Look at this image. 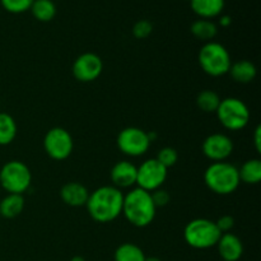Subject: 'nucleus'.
Listing matches in <instances>:
<instances>
[{"label": "nucleus", "instance_id": "1", "mask_svg": "<svg viewBox=\"0 0 261 261\" xmlns=\"http://www.w3.org/2000/svg\"><path fill=\"white\" fill-rule=\"evenodd\" d=\"M124 195L115 186H101L89 193L87 211L91 218L98 223H110L122 213Z\"/></svg>", "mask_w": 261, "mask_h": 261}, {"label": "nucleus", "instance_id": "2", "mask_svg": "<svg viewBox=\"0 0 261 261\" xmlns=\"http://www.w3.org/2000/svg\"><path fill=\"white\" fill-rule=\"evenodd\" d=\"M154 203L149 191L137 188L124 195L122 213L130 224L138 228H144L149 226L155 218Z\"/></svg>", "mask_w": 261, "mask_h": 261}, {"label": "nucleus", "instance_id": "3", "mask_svg": "<svg viewBox=\"0 0 261 261\" xmlns=\"http://www.w3.org/2000/svg\"><path fill=\"white\" fill-rule=\"evenodd\" d=\"M204 182L218 195H229L240 186L239 168L228 162H213L204 173Z\"/></svg>", "mask_w": 261, "mask_h": 261}, {"label": "nucleus", "instance_id": "4", "mask_svg": "<svg viewBox=\"0 0 261 261\" xmlns=\"http://www.w3.org/2000/svg\"><path fill=\"white\" fill-rule=\"evenodd\" d=\"M222 232L216 222L206 218H196L189 222L184 229V239L193 249L206 250L217 246Z\"/></svg>", "mask_w": 261, "mask_h": 261}, {"label": "nucleus", "instance_id": "5", "mask_svg": "<svg viewBox=\"0 0 261 261\" xmlns=\"http://www.w3.org/2000/svg\"><path fill=\"white\" fill-rule=\"evenodd\" d=\"M199 65L204 73L211 76H222L231 68V56L228 50L218 42H206L199 51Z\"/></svg>", "mask_w": 261, "mask_h": 261}, {"label": "nucleus", "instance_id": "6", "mask_svg": "<svg viewBox=\"0 0 261 261\" xmlns=\"http://www.w3.org/2000/svg\"><path fill=\"white\" fill-rule=\"evenodd\" d=\"M31 182V170L20 161H9L0 170V185L8 194L23 195L30 189Z\"/></svg>", "mask_w": 261, "mask_h": 261}, {"label": "nucleus", "instance_id": "7", "mask_svg": "<svg viewBox=\"0 0 261 261\" xmlns=\"http://www.w3.org/2000/svg\"><path fill=\"white\" fill-rule=\"evenodd\" d=\"M216 114L219 122L232 132L245 129L250 121L249 107L244 101L236 97L222 99Z\"/></svg>", "mask_w": 261, "mask_h": 261}, {"label": "nucleus", "instance_id": "8", "mask_svg": "<svg viewBox=\"0 0 261 261\" xmlns=\"http://www.w3.org/2000/svg\"><path fill=\"white\" fill-rule=\"evenodd\" d=\"M73 148V138L64 127H53L43 138V149L46 154L55 161H64L70 157Z\"/></svg>", "mask_w": 261, "mask_h": 261}, {"label": "nucleus", "instance_id": "9", "mask_svg": "<svg viewBox=\"0 0 261 261\" xmlns=\"http://www.w3.org/2000/svg\"><path fill=\"white\" fill-rule=\"evenodd\" d=\"M117 147L129 157H140L150 147V139L147 132L140 127L129 126L122 129L117 135Z\"/></svg>", "mask_w": 261, "mask_h": 261}, {"label": "nucleus", "instance_id": "10", "mask_svg": "<svg viewBox=\"0 0 261 261\" xmlns=\"http://www.w3.org/2000/svg\"><path fill=\"white\" fill-rule=\"evenodd\" d=\"M167 168L161 165L155 158L144 161L142 165L138 167L137 172V185L138 188L143 189L145 191H152L161 189V186L165 184L167 178Z\"/></svg>", "mask_w": 261, "mask_h": 261}, {"label": "nucleus", "instance_id": "11", "mask_svg": "<svg viewBox=\"0 0 261 261\" xmlns=\"http://www.w3.org/2000/svg\"><path fill=\"white\" fill-rule=\"evenodd\" d=\"M102 70H103V63L101 58L93 53H84L79 55L74 60L71 68L74 78L82 83H89L98 79Z\"/></svg>", "mask_w": 261, "mask_h": 261}, {"label": "nucleus", "instance_id": "12", "mask_svg": "<svg viewBox=\"0 0 261 261\" xmlns=\"http://www.w3.org/2000/svg\"><path fill=\"white\" fill-rule=\"evenodd\" d=\"M233 152V142L226 134L216 133L205 138L203 143V153L213 162H224Z\"/></svg>", "mask_w": 261, "mask_h": 261}, {"label": "nucleus", "instance_id": "13", "mask_svg": "<svg viewBox=\"0 0 261 261\" xmlns=\"http://www.w3.org/2000/svg\"><path fill=\"white\" fill-rule=\"evenodd\" d=\"M138 167L129 161H120L112 167L110 177L117 189L132 188L137 184Z\"/></svg>", "mask_w": 261, "mask_h": 261}, {"label": "nucleus", "instance_id": "14", "mask_svg": "<svg viewBox=\"0 0 261 261\" xmlns=\"http://www.w3.org/2000/svg\"><path fill=\"white\" fill-rule=\"evenodd\" d=\"M218 252L224 261H239L244 254V244L233 233H222L218 244Z\"/></svg>", "mask_w": 261, "mask_h": 261}, {"label": "nucleus", "instance_id": "15", "mask_svg": "<svg viewBox=\"0 0 261 261\" xmlns=\"http://www.w3.org/2000/svg\"><path fill=\"white\" fill-rule=\"evenodd\" d=\"M89 191L87 190L86 186L81 182H68L61 188L60 190V198L66 205L73 206V208H78V206H83L87 204L88 200Z\"/></svg>", "mask_w": 261, "mask_h": 261}, {"label": "nucleus", "instance_id": "16", "mask_svg": "<svg viewBox=\"0 0 261 261\" xmlns=\"http://www.w3.org/2000/svg\"><path fill=\"white\" fill-rule=\"evenodd\" d=\"M229 75L236 83L247 84L251 83L256 78V66L249 60H239L236 63L231 64V68L228 70Z\"/></svg>", "mask_w": 261, "mask_h": 261}, {"label": "nucleus", "instance_id": "17", "mask_svg": "<svg viewBox=\"0 0 261 261\" xmlns=\"http://www.w3.org/2000/svg\"><path fill=\"white\" fill-rule=\"evenodd\" d=\"M191 9L203 19H211L221 14L224 9V0H190Z\"/></svg>", "mask_w": 261, "mask_h": 261}, {"label": "nucleus", "instance_id": "18", "mask_svg": "<svg viewBox=\"0 0 261 261\" xmlns=\"http://www.w3.org/2000/svg\"><path fill=\"white\" fill-rule=\"evenodd\" d=\"M24 209V198L19 194H8L0 201V217L13 219L19 216Z\"/></svg>", "mask_w": 261, "mask_h": 261}, {"label": "nucleus", "instance_id": "19", "mask_svg": "<svg viewBox=\"0 0 261 261\" xmlns=\"http://www.w3.org/2000/svg\"><path fill=\"white\" fill-rule=\"evenodd\" d=\"M240 181L247 185H256L261 180V161L259 158H252L246 161L239 170Z\"/></svg>", "mask_w": 261, "mask_h": 261}, {"label": "nucleus", "instance_id": "20", "mask_svg": "<svg viewBox=\"0 0 261 261\" xmlns=\"http://www.w3.org/2000/svg\"><path fill=\"white\" fill-rule=\"evenodd\" d=\"M190 31L194 35V37H196L198 40L211 42V41L216 37L217 32H218V28H217V25L214 24L212 20L200 18V19L195 20V22L191 24Z\"/></svg>", "mask_w": 261, "mask_h": 261}, {"label": "nucleus", "instance_id": "21", "mask_svg": "<svg viewBox=\"0 0 261 261\" xmlns=\"http://www.w3.org/2000/svg\"><path fill=\"white\" fill-rule=\"evenodd\" d=\"M17 122L9 114L0 112V145H8L17 137Z\"/></svg>", "mask_w": 261, "mask_h": 261}, {"label": "nucleus", "instance_id": "22", "mask_svg": "<svg viewBox=\"0 0 261 261\" xmlns=\"http://www.w3.org/2000/svg\"><path fill=\"white\" fill-rule=\"evenodd\" d=\"M31 12L40 22H50L56 15V7L53 0H35L31 5Z\"/></svg>", "mask_w": 261, "mask_h": 261}, {"label": "nucleus", "instance_id": "23", "mask_svg": "<svg viewBox=\"0 0 261 261\" xmlns=\"http://www.w3.org/2000/svg\"><path fill=\"white\" fill-rule=\"evenodd\" d=\"M145 257L147 256L143 250L138 245L130 242L120 245L114 255L115 261H144Z\"/></svg>", "mask_w": 261, "mask_h": 261}, {"label": "nucleus", "instance_id": "24", "mask_svg": "<svg viewBox=\"0 0 261 261\" xmlns=\"http://www.w3.org/2000/svg\"><path fill=\"white\" fill-rule=\"evenodd\" d=\"M221 97L217 92L212 89H204L196 97V105L199 109L206 114H216L219 103H221Z\"/></svg>", "mask_w": 261, "mask_h": 261}, {"label": "nucleus", "instance_id": "25", "mask_svg": "<svg viewBox=\"0 0 261 261\" xmlns=\"http://www.w3.org/2000/svg\"><path fill=\"white\" fill-rule=\"evenodd\" d=\"M155 160L161 163L162 166H165L166 168H171L177 163L178 161V153L175 148L172 147H165L158 152Z\"/></svg>", "mask_w": 261, "mask_h": 261}, {"label": "nucleus", "instance_id": "26", "mask_svg": "<svg viewBox=\"0 0 261 261\" xmlns=\"http://www.w3.org/2000/svg\"><path fill=\"white\" fill-rule=\"evenodd\" d=\"M33 2L35 0H0L3 8L7 12L14 13V14H19V13L31 9Z\"/></svg>", "mask_w": 261, "mask_h": 261}, {"label": "nucleus", "instance_id": "27", "mask_svg": "<svg viewBox=\"0 0 261 261\" xmlns=\"http://www.w3.org/2000/svg\"><path fill=\"white\" fill-rule=\"evenodd\" d=\"M152 31L153 25L149 20H138L134 24V27H133V35L138 40H143V38H147L152 33Z\"/></svg>", "mask_w": 261, "mask_h": 261}, {"label": "nucleus", "instance_id": "28", "mask_svg": "<svg viewBox=\"0 0 261 261\" xmlns=\"http://www.w3.org/2000/svg\"><path fill=\"white\" fill-rule=\"evenodd\" d=\"M150 195H152V200L154 203L155 208H163V206L170 203V194L166 190H162V189H157V190L152 191Z\"/></svg>", "mask_w": 261, "mask_h": 261}, {"label": "nucleus", "instance_id": "29", "mask_svg": "<svg viewBox=\"0 0 261 261\" xmlns=\"http://www.w3.org/2000/svg\"><path fill=\"white\" fill-rule=\"evenodd\" d=\"M216 224L222 233H228V232L234 227V219L233 217L227 214V216H222L221 218L216 222Z\"/></svg>", "mask_w": 261, "mask_h": 261}, {"label": "nucleus", "instance_id": "30", "mask_svg": "<svg viewBox=\"0 0 261 261\" xmlns=\"http://www.w3.org/2000/svg\"><path fill=\"white\" fill-rule=\"evenodd\" d=\"M254 145L257 153H261V126L257 125L254 132Z\"/></svg>", "mask_w": 261, "mask_h": 261}, {"label": "nucleus", "instance_id": "31", "mask_svg": "<svg viewBox=\"0 0 261 261\" xmlns=\"http://www.w3.org/2000/svg\"><path fill=\"white\" fill-rule=\"evenodd\" d=\"M219 23H221L222 27H228V25L232 23V19L231 17H228V15H222L221 19H219Z\"/></svg>", "mask_w": 261, "mask_h": 261}, {"label": "nucleus", "instance_id": "32", "mask_svg": "<svg viewBox=\"0 0 261 261\" xmlns=\"http://www.w3.org/2000/svg\"><path fill=\"white\" fill-rule=\"evenodd\" d=\"M70 261H86L83 256H79V255H76V256H73L71 257Z\"/></svg>", "mask_w": 261, "mask_h": 261}, {"label": "nucleus", "instance_id": "33", "mask_svg": "<svg viewBox=\"0 0 261 261\" xmlns=\"http://www.w3.org/2000/svg\"><path fill=\"white\" fill-rule=\"evenodd\" d=\"M144 261H162V260L158 259V257H155V256H150V257H145Z\"/></svg>", "mask_w": 261, "mask_h": 261}]
</instances>
